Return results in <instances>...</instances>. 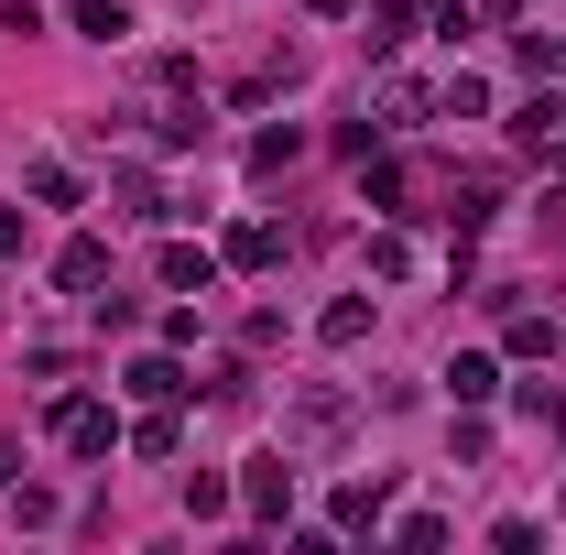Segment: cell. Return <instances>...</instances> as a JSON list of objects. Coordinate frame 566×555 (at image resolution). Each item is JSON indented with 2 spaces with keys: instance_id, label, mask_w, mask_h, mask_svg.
Instances as JSON below:
<instances>
[{
  "instance_id": "cell-1",
  "label": "cell",
  "mask_w": 566,
  "mask_h": 555,
  "mask_svg": "<svg viewBox=\"0 0 566 555\" xmlns=\"http://www.w3.org/2000/svg\"><path fill=\"white\" fill-rule=\"evenodd\" d=\"M240 512H251V523H283V512H294V447H262V458L240 469Z\"/></svg>"
},
{
  "instance_id": "cell-2",
  "label": "cell",
  "mask_w": 566,
  "mask_h": 555,
  "mask_svg": "<svg viewBox=\"0 0 566 555\" xmlns=\"http://www.w3.org/2000/svg\"><path fill=\"white\" fill-rule=\"evenodd\" d=\"M120 436H132V425L109 415V404H55V447H66V458H109Z\"/></svg>"
},
{
  "instance_id": "cell-3",
  "label": "cell",
  "mask_w": 566,
  "mask_h": 555,
  "mask_svg": "<svg viewBox=\"0 0 566 555\" xmlns=\"http://www.w3.org/2000/svg\"><path fill=\"white\" fill-rule=\"evenodd\" d=\"M512 142H523V153H534V164H566V98H556V87H545V98H523V109H512Z\"/></svg>"
},
{
  "instance_id": "cell-4",
  "label": "cell",
  "mask_w": 566,
  "mask_h": 555,
  "mask_svg": "<svg viewBox=\"0 0 566 555\" xmlns=\"http://www.w3.org/2000/svg\"><path fill=\"white\" fill-rule=\"evenodd\" d=\"M120 392H132V404H186V392H197V370H186L175 348H153V359H132V370H120Z\"/></svg>"
},
{
  "instance_id": "cell-5",
  "label": "cell",
  "mask_w": 566,
  "mask_h": 555,
  "mask_svg": "<svg viewBox=\"0 0 566 555\" xmlns=\"http://www.w3.org/2000/svg\"><path fill=\"white\" fill-rule=\"evenodd\" d=\"M338 436H349V404H338V392H305V404L283 415V447H338Z\"/></svg>"
},
{
  "instance_id": "cell-6",
  "label": "cell",
  "mask_w": 566,
  "mask_h": 555,
  "mask_svg": "<svg viewBox=\"0 0 566 555\" xmlns=\"http://www.w3.org/2000/svg\"><path fill=\"white\" fill-rule=\"evenodd\" d=\"M327 512H338V534H381V512H392V480H381V469H370V480H338V501H327Z\"/></svg>"
},
{
  "instance_id": "cell-7",
  "label": "cell",
  "mask_w": 566,
  "mask_h": 555,
  "mask_svg": "<svg viewBox=\"0 0 566 555\" xmlns=\"http://www.w3.org/2000/svg\"><path fill=\"white\" fill-rule=\"evenodd\" d=\"M218 262H229V273H273V262H283V229H273V218H240V229L218 240Z\"/></svg>"
},
{
  "instance_id": "cell-8",
  "label": "cell",
  "mask_w": 566,
  "mask_h": 555,
  "mask_svg": "<svg viewBox=\"0 0 566 555\" xmlns=\"http://www.w3.org/2000/svg\"><path fill=\"white\" fill-rule=\"evenodd\" d=\"M164 294H218V251H197V240H164Z\"/></svg>"
},
{
  "instance_id": "cell-9",
  "label": "cell",
  "mask_w": 566,
  "mask_h": 555,
  "mask_svg": "<svg viewBox=\"0 0 566 555\" xmlns=\"http://www.w3.org/2000/svg\"><path fill=\"white\" fill-rule=\"evenodd\" d=\"M359 44L370 55H403L415 44V0H359Z\"/></svg>"
},
{
  "instance_id": "cell-10",
  "label": "cell",
  "mask_w": 566,
  "mask_h": 555,
  "mask_svg": "<svg viewBox=\"0 0 566 555\" xmlns=\"http://www.w3.org/2000/svg\"><path fill=\"white\" fill-rule=\"evenodd\" d=\"M370 121H381V132H415V121H436V87H415V76H381Z\"/></svg>"
},
{
  "instance_id": "cell-11",
  "label": "cell",
  "mask_w": 566,
  "mask_h": 555,
  "mask_svg": "<svg viewBox=\"0 0 566 555\" xmlns=\"http://www.w3.org/2000/svg\"><path fill=\"white\" fill-rule=\"evenodd\" d=\"M501 348H512V359H556V348H566V327H556V316H534V305H512Z\"/></svg>"
},
{
  "instance_id": "cell-12",
  "label": "cell",
  "mask_w": 566,
  "mask_h": 555,
  "mask_svg": "<svg viewBox=\"0 0 566 555\" xmlns=\"http://www.w3.org/2000/svg\"><path fill=\"white\" fill-rule=\"evenodd\" d=\"M55 283H66V294H98V283H109V240H66V251H55Z\"/></svg>"
},
{
  "instance_id": "cell-13",
  "label": "cell",
  "mask_w": 566,
  "mask_h": 555,
  "mask_svg": "<svg viewBox=\"0 0 566 555\" xmlns=\"http://www.w3.org/2000/svg\"><path fill=\"white\" fill-rule=\"evenodd\" d=\"M512 66L556 87V66H566V33H534V22H512Z\"/></svg>"
},
{
  "instance_id": "cell-14",
  "label": "cell",
  "mask_w": 566,
  "mask_h": 555,
  "mask_svg": "<svg viewBox=\"0 0 566 555\" xmlns=\"http://www.w3.org/2000/svg\"><path fill=\"white\" fill-rule=\"evenodd\" d=\"M120 447H132V458H175V447H186V425H175V404H142V425L120 436Z\"/></svg>"
},
{
  "instance_id": "cell-15",
  "label": "cell",
  "mask_w": 566,
  "mask_h": 555,
  "mask_svg": "<svg viewBox=\"0 0 566 555\" xmlns=\"http://www.w3.org/2000/svg\"><path fill=\"white\" fill-rule=\"evenodd\" d=\"M447 392H458V404H491V392H501V359L458 348V359H447Z\"/></svg>"
},
{
  "instance_id": "cell-16",
  "label": "cell",
  "mask_w": 566,
  "mask_h": 555,
  "mask_svg": "<svg viewBox=\"0 0 566 555\" xmlns=\"http://www.w3.org/2000/svg\"><path fill=\"white\" fill-rule=\"evenodd\" d=\"M316 338H327V348H359V338H370V294H338V305L316 316Z\"/></svg>"
},
{
  "instance_id": "cell-17",
  "label": "cell",
  "mask_w": 566,
  "mask_h": 555,
  "mask_svg": "<svg viewBox=\"0 0 566 555\" xmlns=\"http://www.w3.org/2000/svg\"><path fill=\"white\" fill-rule=\"evenodd\" d=\"M186 512H197V523H229V512H240V480L197 469V480H186Z\"/></svg>"
},
{
  "instance_id": "cell-18",
  "label": "cell",
  "mask_w": 566,
  "mask_h": 555,
  "mask_svg": "<svg viewBox=\"0 0 566 555\" xmlns=\"http://www.w3.org/2000/svg\"><path fill=\"white\" fill-rule=\"evenodd\" d=\"M153 142H164V153H186V142H208V109H197V98H175V109H153Z\"/></svg>"
},
{
  "instance_id": "cell-19",
  "label": "cell",
  "mask_w": 566,
  "mask_h": 555,
  "mask_svg": "<svg viewBox=\"0 0 566 555\" xmlns=\"http://www.w3.org/2000/svg\"><path fill=\"white\" fill-rule=\"evenodd\" d=\"M436 109H447V121H480V109H491V76H469V66H458L447 87H436Z\"/></svg>"
},
{
  "instance_id": "cell-20",
  "label": "cell",
  "mask_w": 566,
  "mask_h": 555,
  "mask_svg": "<svg viewBox=\"0 0 566 555\" xmlns=\"http://www.w3.org/2000/svg\"><path fill=\"white\" fill-rule=\"evenodd\" d=\"M76 33H87V44H120L132 11H120V0H76Z\"/></svg>"
},
{
  "instance_id": "cell-21",
  "label": "cell",
  "mask_w": 566,
  "mask_h": 555,
  "mask_svg": "<svg viewBox=\"0 0 566 555\" xmlns=\"http://www.w3.org/2000/svg\"><path fill=\"white\" fill-rule=\"evenodd\" d=\"M392 545H403V555H436V545H447V512H403Z\"/></svg>"
},
{
  "instance_id": "cell-22",
  "label": "cell",
  "mask_w": 566,
  "mask_h": 555,
  "mask_svg": "<svg viewBox=\"0 0 566 555\" xmlns=\"http://www.w3.org/2000/svg\"><path fill=\"white\" fill-rule=\"evenodd\" d=\"M109 186H120V208H132V218H164V186H153V175H142V164H120V175H109Z\"/></svg>"
},
{
  "instance_id": "cell-23",
  "label": "cell",
  "mask_w": 566,
  "mask_h": 555,
  "mask_svg": "<svg viewBox=\"0 0 566 555\" xmlns=\"http://www.w3.org/2000/svg\"><path fill=\"white\" fill-rule=\"evenodd\" d=\"M370 273L403 283V273H415V240H403V229H381V240H370Z\"/></svg>"
},
{
  "instance_id": "cell-24",
  "label": "cell",
  "mask_w": 566,
  "mask_h": 555,
  "mask_svg": "<svg viewBox=\"0 0 566 555\" xmlns=\"http://www.w3.org/2000/svg\"><path fill=\"white\" fill-rule=\"evenodd\" d=\"M294 153H305V132H262V142H251V175H283Z\"/></svg>"
},
{
  "instance_id": "cell-25",
  "label": "cell",
  "mask_w": 566,
  "mask_h": 555,
  "mask_svg": "<svg viewBox=\"0 0 566 555\" xmlns=\"http://www.w3.org/2000/svg\"><path fill=\"white\" fill-rule=\"evenodd\" d=\"M22 186H33V197H44V208H76V175H66V164H33V175H22Z\"/></svg>"
},
{
  "instance_id": "cell-26",
  "label": "cell",
  "mask_w": 566,
  "mask_h": 555,
  "mask_svg": "<svg viewBox=\"0 0 566 555\" xmlns=\"http://www.w3.org/2000/svg\"><path fill=\"white\" fill-rule=\"evenodd\" d=\"M491 545H501V555H534V545H545V523H523V512H501V523H491Z\"/></svg>"
},
{
  "instance_id": "cell-27",
  "label": "cell",
  "mask_w": 566,
  "mask_h": 555,
  "mask_svg": "<svg viewBox=\"0 0 566 555\" xmlns=\"http://www.w3.org/2000/svg\"><path fill=\"white\" fill-rule=\"evenodd\" d=\"M11 251H22V218H11V208H0V262H11Z\"/></svg>"
},
{
  "instance_id": "cell-28",
  "label": "cell",
  "mask_w": 566,
  "mask_h": 555,
  "mask_svg": "<svg viewBox=\"0 0 566 555\" xmlns=\"http://www.w3.org/2000/svg\"><path fill=\"white\" fill-rule=\"evenodd\" d=\"M305 11H316V22H349V11H359V0H305Z\"/></svg>"
},
{
  "instance_id": "cell-29",
  "label": "cell",
  "mask_w": 566,
  "mask_h": 555,
  "mask_svg": "<svg viewBox=\"0 0 566 555\" xmlns=\"http://www.w3.org/2000/svg\"><path fill=\"white\" fill-rule=\"evenodd\" d=\"M11 469H22V447H11V436H0V490H11Z\"/></svg>"
},
{
  "instance_id": "cell-30",
  "label": "cell",
  "mask_w": 566,
  "mask_h": 555,
  "mask_svg": "<svg viewBox=\"0 0 566 555\" xmlns=\"http://www.w3.org/2000/svg\"><path fill=\"white\" fill-rule=\"evenodd\" d=\"M480 11H491V22H523V0H480Z\"/></svg>"
}]
</instances>
